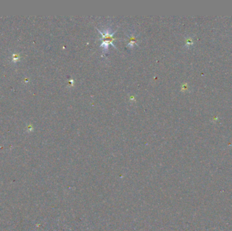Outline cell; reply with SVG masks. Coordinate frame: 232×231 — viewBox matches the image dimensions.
Segmentation results:
<instances>
[{"instance_id":"6da1fadb","label":"cell","mask_w":232,"mask_h":231,"mask_svg":"<svg viewBox=\"0 0 232 231\" xmlns=\"http://www.w3.org/2000/svg\"><path fill=\"white\" fill-rule=\"evenodd\" d=\"M134 44H136V40H135V37H134L133 35H132L131 37H130V42L129 44H128L127 46L129 47V48H133Z\"/></svg>"}]
</instances>
